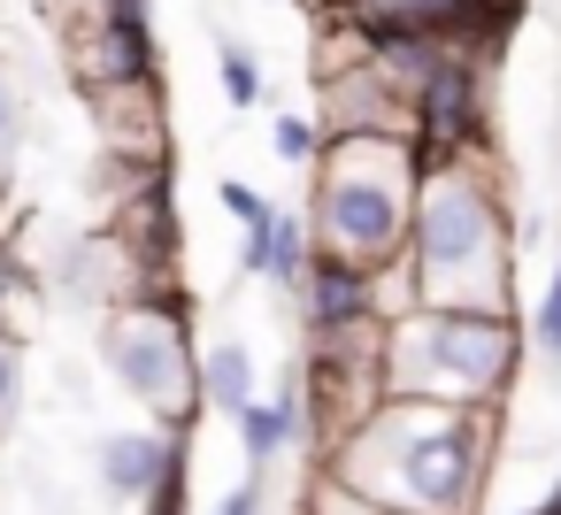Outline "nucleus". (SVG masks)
I'll use <instances>...</instances> for the list:
<instances>
[{"instance_id": "1", "label": "nucleus", "mask_w": 561, "mask_h": 515, "mask_svg": "<svg viewBox=\"0 0 561 515\" xmlns=\"http://www.w3.org/2000/svg\"><path fill=\"white\" fill-rule=\"evenodd\" d=\"M408 308H469V316H523L515 308V185L507 162H431L415 178L408 247H400Z\"/></svg>"}, {"instance_id": "2", "label": "nucleus", "mask_w": 561, "mask_h": 515, "mask_svg": "<svg viewBox=\"0 0 561 515\" xmlns=\"http://www.w3.org/2000/svg\"><path fill=\"white\" fill-rule=\"evenodd\" d=\"M523 316H469V308H408L385 323L377 385L385 400L423 408H484L507 415V392L523 377Z\"/></svg>"}, {"instance_id": "3", "label": "nucleus", "mask_w": 561, "mask_h": 515, "mask_svg": "<svg viewBox=\"0 0 561 515\" xmlns=\"http://www.w3.org/2000/svg\"><path fill=\"white\" fill-rule=\"evenodd\" d=\"M415 178L423 170L408 139H323V154L308 162V247L369 277H392L408 247Z\"/></svg>"}, {"instance_id": "4", "label": "nucleus", "mask_w": 561, "mask_h": 515, "mask_svg": "<svg viewBox=\"0 0 561 515\" xmlns=\"http://www.w3.org/2000/svg\"><path fill=\"white\" fill-rule=\"evenodd\" d=\"M93 362L116 377L124 400L147 408L154 431H193L201 423V392H193V362H201V339H193V285H154L147 300L131 308H108L93 316Z\"/></svg>"}, {"instance_id": "5", "label": "nucleus", "mask_w": 561, "mask_h": 515, "mask_svg": "<svg viewBox=\"0 0 561 515\" xmlns=\"http://www.w3.org/2000/svg\"><path fill=\"white\" fill-rule=\"evenodd\" d=\"M285 300H293V316H300V331H308V339L408 316L400 277H369V270H354V262H339V254H308V270H300V285H293Z\"/></svg>"}, {"instance_id": "6", "label": "nucleus", "mask_w": 561, "mask_h": 515, "mask_svg": "<svg viewBox=\"0 0 561 515\" xmlns=\"http://www.w3.org/2000/svg\"><path fill=\"white\" fill-rule=\"evenodd\" d=\"M93 484L116 500V507H154L170 484H193V454H185V431H101L93 438Z\"/></svg>"}, {"instance_id": "7", "label": "nucleus", "mask_w": 561, "mask_h": 515, "mask_svg": "<svg viewBox=\"0 0 561 515\" xmlns=\"http://www.w3.org/2000/svg\"><path fill=\"white\" fill-rule=\"evenodd\" d=\"M62 62H70V85L78 93L131 85V78H162L154 24H116V16H70L62 24Z\"/></svg>"}, {"instance_id": "8", "label": "nucleus", "mask_w": 561, "mask_h": 515, "mask_svg": "<svg viewBox=\"0 0 561 515\" xmlns=\"http://www.w3.org/2000/svg\"><path fill=\"white\" fill-rule=\"evenodd\" d=\"M85 116H93L101 154H124V162H170V93H162V78L101 85V93H85Z\"/></svg>"}, {"instance_id": "9", "label": "nucleus", "mask_w": 561, "mask_h": 515, "mask_svg": "<svg viewBox=\"0 0 561 515\" xmlns=\"http://www.w3.org/2000/svg\"><path fill=\"white\" fill-rule=\"evenodd\" d=\"M231 431H239L247 477L277 492V484H285V469L308 454V423H300V369L285 362V369H277V385H262V400H254Z\"/></svg>"}, {"instance_id": "10", "label": "nucleus", "mask_w": 561, "mask_h": 515, "mask_svg": "<svg viewBox=\"0 0 561 515\" xmlns=\"http://www.w3.org/2000/svg\"><path fill=\"white\" fill-rule=\"evenodd\" d=\"M262 354H254V339L247 331H224V339H208L201 346V362H193V392H201V415H224V423H239L254 400H262Z\"/></svg>"}, {"instance_id": "11", "label": "nucleus", "mask_w": 561, "mask_h": 515, "mask_svg": "<svg viewBox=\"0 0 561 515\" xmlns=\"http://www.w3.org/2000/svg\"><path fill=\"white\" fill-rule=\"evenodd\" d=\"M308 254H316V247H308V224H300L293 208H270L254 231H239V277H247V285H270L277 300L300 285Z\"/></svg>"}, {"instance_id": "12", "label": "nucleus", "mask_w": 561, "mask_h": 515, "mask_svg": "<svg viewBox=\"0 0 561 515\" xmlns=\"http://www.w3.org/2000/svg\"><path fill=\"white\" fill-rule=\"evenodd\" d=\"M208 39H216V85H224V101L231 108H270V62H262V47L247 32H231V24H216Z\"/></svg>"}, {"instance_id": "13", "label": "nucleus", "mask_w": 561, "mask_h": 515, "mask_svg": "<svg viewBox=\"0 0 561 515\" xmlns=\"http://www.w3.org/2000/svg\"><path fill=\"white\" fill-rule=\"evenodd\" d=\"M523 346H530V354H538L546 369L561 362V262L546 270V285H538V300L523 308Z\"/></svg>"}, {"instance_id": "14", "label": "nucleus", "mask_w": 561, "mask_h": 515, "mask_svg": "<svg viewBox=\"0 0 561 515\" xmlns=\"http://www.w3.org/2000/svg\"><path fill=\"white\" fill-rule=\"evenodd\" d=\"M270 154H277L285 170H308V162L323 154V131H316V116H300V108H277V116H270Z\"/></svg>"}, {"instance_id": "15", "label": "nucleus", "mask_w": 561, "mask_h": 515, "mask_svg": "<svg viewBox=\"0 0 561 515\" xmlns=\"http://www.w3.org/2000/svg\"><path fill=\"white\" fill-rule=\"evenodd\" d=\"M16 154H24V93H16V78H9V70H0V201H9Z\"/></svg>"}, {"instance_id": "16", "label": "nucleus", "mask_w": 561, "mask_h": 515, "mask_svg": "<svg viewBox=\"0 0 561 515\" xmlns=\"http://www.w3.org/2000/svg\"><path fill=\"white\" fill-rule=\"evenodd\" d=\"M300 515H408V507H377V500H354V492H339V484L308 477V492H300Z\"/></svg>"}, {"instance_id": "17", "label": "nucleus", "mask_w": 561, "mask_h": 515, "mask_svg": "<svg viewBox=\"0 0 561 515\" xmlns=\"http://www.w3.org/2000/svg\"><path fill=\"white\" fill-rule=\"evenodd\" d=\"M24 423V346L0 339V438Z\"/></svg>"}, {"instance_id": "18", "label": "nucleus", "mask_w": 561, "mask_h": 515, "mask_svg": "<svg viewBox=\"0 0 561 515\" xmlns=\"http://www.w3.org/2000/svg\"><path fill=\"white\" fill-rule=\"evenodd\" d=\"M216 201H224V216H231L239 231H254V224H262V216L277 208V201H270L262 185H247V178H224V185H216Z\"/></svg>"}, {"instance_id": "19", "label": "nucleus", "mask_w": 561, "mask_h": 515, "mask_svg": "<svg viewBox=\"0 0 561 515\" xmlns=\"http://www.w3.org/2000/svg\"><path fill=\"white\" fill-rule=\"evenodd\" d=\"M208 515H277V492H270V484H254V477H239Z\"/></svg>"}]
</instances>
